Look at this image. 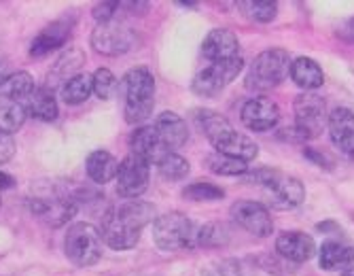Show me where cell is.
<instances>
[{
    "label": "cell",
    "mask_w": 354,
    "mask_h": 276,
    "mask_svg": "<svg viewBox=\"0 0 354 276\" xmlns=\"http://www.w3.org/2000/svg\"><path fill=\"white\" fill-rule=\"evenodd\" d=\"M232 219L238 228L257 238H268L274 232V221L270 208L254 200H238L232 206Z\"/></svg>",
    "instance_id": "7c38bea8"
},
{
    "label": "cell",
    "mask_w": 354,
    "mask_h": 276,
    "mask_svg": "<svg viewBox=\"0 0 354 276\" xmlns=\"http://www.w3.org/2000/svg\"><path fill=\"white\" fill-rule=\"evenodd\" d=\"M327 128L333 145L344 156L354 160V111L348 107H335L329 113Z\"/></svg>",
    "instance_id": "2e32d148"
},
{
    "label": "cell",
    "mask_w": 354,
    "mask_h": 276,
    "mask_svg": "<svg viewBox=\"0 0 354 276\" xmlns=\"http://www.w3.org/2000/svg\"><path fill=\"white\" fill-rule=\"evenodd\" d=\"M123 115L132 126H140L153 113L155 107V79L149 68H132L121 81Z\"/></svg>",
    "instance_id": "3957f363"
},
{
    "label": "cell",
    "mask_w": 354,
    "mask_h": 276,
    "mask_svg": "<svg viewBox=\"0 0 354 276\" xmlns=\"http://www.w3.org/2000/svg\"><path fill=\"white\" fill-rule=\"evenodd\" d=\"M21 107L26 109V115L39 121H53L57 119V100L53 89L47 85L35 87L30 94L21 100Z\"/></svg>",
    "instance_id": "44dd1931"
},
{
    "label": "cell",
    "mask_w": 354,
    "mask_h": 276,
    "mask_svg": "<svg viewBox=\"0 0 354 276\" xmlns=\"http://www.w3.org/2000/svg\"><path fill=\"white\" fill-rule=\"evenodd\" d=\"M155 132L159 134V138H162V142L166 145V149L170 153H174L176 149L185 147L187 140H189V126L187 121L172 113V111H166L162 115H157L155 119Z\"/></svg>",
    "instance_id": "d6986e66"
},
{
    "label": "cell",
    "mask_w": 354,
    "mask_h": 276,
    "mask_svg": "<svg viewBox=\"0 0 354 276\" xmlns=\"http://www.w3.org/2000/svg\"><path fill=\"white\" fill-rule=\"evenodd\" d=\"M206 164L214 174H221V176H242L248 172V162L232 158V156H223V153H216V151L206 158Z\"/></svg>",
    "instance_id": "f1b7e54d"
},
{
    "label": "cell",
    "mask_w": 354,
    "mask_h": 276,
    "mask_svg": "<svg viewBox=\"0 0 354 276\" xmlns=\"http://www.w3.org/2000/svg\"><path fill=\"white\" fill-rule=\"evenodd\" d=\"M91 89L100 100H111L117 91V79L109 68H98L91 77Z\"/></svg>",
    "instance_id": "836d02e7"
},
{
    "label": "cell",
    "mask_w": 354,
    "mask_h": 276,
    "mask_svg": "<svg viewBox=\"0 0 354 276\" xmlns=\"http://www.w3.org/2000/svg\"><path fill=\"white\" fill-rule=\"evenodd\" d=\"M337 37L344 43H354V15L350 19H346L339 28H337Z\"/></svg>",
    "instance_id": "74e56055"
},
{
    "label": "cell",
    "mask_w": 354,
    "mask_h": 276,
    "mask_svg": "<svg viewBox=\"0 0 354 276\" xmlns=\"http://www.w3.org/2000/svg\"><path fill=\"white\" fill-rule=\"evenodd\" d=\"M230 230L225 223L210 221L198 228V247H225L230 242Z\"/></svg>",
    "instance_id": "4dcf8cb0"
},
{
    "label": "cell",
    "mask_w": 354,
    "mask_h": 276,
    "mask_svg": "<svg viewBox=\"0 0 354 276\" xmlns=\"http://www.w3.org/2000/svg\"><path fill=\"white\" fill-rule=\"evenodd\" d=\"M83 62H85V57L79 49H68V53H64L55 62V66L49 71V83L51 85L59 83V87H62V83H66L71 77L79 75L77 71L83 66ZM51 85H47V87H51Z\"/></svg>",
    "instance_id": "484cf974"
},
{
    "label": "cell",
    "mask_w": 354,
    "mask_h": 276,
    "mask_svg": "<svg viewBox=\"0 0 354 276\" xmlns=\"http://www.w3.org/2000/svg\"><path fill=\"white\" fill-rule=\"evenodd\" d=\"M288 68H291V55H288V51L280 47L266 49L250 64L244 85L248 91H254L257 96H263L266 91H272L288 77Z\"/></svg>",
    "instance_id": "5b68a950"
},
{
    "label": "cell",
    "mask_w": 354,
    "mask_h": 276,
    "mask_svg": "<svg viewBox=\"0 0 354 276\" xmlns=\"http://www.w3.org/2000/svg\"><path fill=\"white\" fill-rule=\"evenodd\" d=\"M0 206H3V198H0Z\"/></svg>",
    "instance_id": "7bdbcfd3"
},
{
    "label": "cell",
    "mask_w": 354,
    "mask_h": 276,
    "mask_svg": "<svg viewBox=\"0 0 354 276\" xmlns=\"http://www.w3.org/2000/svg\"><path fill=\"white\" fill-rule=\"evenodd\" d=\"M198 124L204 132V136L208 138V142L214 147L216 153H223V156H232V158H238V160H244V162H250L259 156V147L257 142L238 132L227 117H223L214 111H200L196 115Z\"/></svg>",
    "instance_id": "7a4b0ae2"
},
{
    "label": "cell",
    "mask_w": 354,
    "mask_h": 276,
    "mask_svg": "<svg viewBox=\"0 0 354 276\" xmlns=\"http://www.w3.org/2000/svg\"><path fill=\"white\" fill-rule=\"evenodd\" d=\"M304 156H306V158H308L312 164H316V166H320V168H325V170H333V160L327 156L325 151H318V149H314V147H306Z\"/></svg>",
    "instance_id": "d590c367"
},
{
    "label": "cell",
    "mask_w": 354,
    "mask_h": 276,
    "mask_svg": "<svg viewBox=\"0 0 354 276\" xmlns=\"http://www.w3.org/2000/svg\"><path fill=\"white\" fill-rule=\"evenodd\" d=\"M276 253L291 264H306L316 255V242L306 232H280L276 238Z\"/></svg>",
    "instance_id": "9a60e30c"
},
{
    "label": "cell",
    "mask_w": 354,
    "mask_h": 276,
    "mask_svg": "<svg viewBox=\"0 0 354 276\" xmlns=\"http://www.w3.org/2000/svg\"><path fill=\"white\" fill-rule=\"evenodd\" d=\"M149 176L151 166L130 153L125 160H121L117 170V194L125 200H138L149 187Z\"/></svg>",
    "instance_id": "4fadbf2b"
},
{
    "label": "cell",
    "mask_w": 354,
    "mask_h": 276,
    "mask_svg": "<svg viewBox=\"0 0 354 276\" xmlns=\"http://www.w3.org/2000/svg\"><path fill=\"white\" fill-rule=\"evenodd\" d=\"M30 212L39 217L49 228L66 226L77 214V202L71 196L51 194V196H32L28 200Z\"/></svg>",
    "instance_id": "8fae6325"
},
{
    "label": "cell",
    "mask_w": 354,
    "mask_h": 276,
    "mask_svg": "<svg viewBox=\"0 0 354 276\" xmlns=\"http://www.w3.org/2000/svg\"><path fill=\"white\" fill-rule=\"evenodd\" d=\"M26 117L28 115H26V109L21 107V102L0 98V132H5V134L17 132L24 126Z\"/></svg>",
    "instance_id": "83f0119b"
},
{
    "label": "cell",
    "mask_w": 354,
    "mask_h": 276,
    "mask_svg": "<svg viewBox=\"0 0 354 276\" xmlns=\"http://www.w3.org/2000/svg\"><path fill=\"white\" fill-rule=\"evenodd\" d=\"M15 140L11 134H5V132H0V166L11 162V158L15 156Z\"/></svg>",
    "instance_id": "8d00e7d4"
},
{
    "label": "cell",
    "mask_w": 354,
    "mask_h": 276,
    "mask_svg": "<svg viewBox=\"0 0 354 276\" xmlns=\"http://www.w3.org/2000/svg\"><path fill=\"white\" fill-rule=\"evenodd\" d=\"M153 240L162 251H180L198 247V226L183 212L159 214L153 221Z\"/></svg>",
    "instance_id": "8992f818"
},
{
    "label": "cell",
    "mask_w": 354,
    "mask_h": 276,
    "mask_svg": "<svg viewBox=\"0 0 354 276\" xmlns=\"http://www.w3.org/2000/svg\"><path fill=\"white\" fill-rule=\"evenodd\" d=\"M121 13V3H98L93 7L91 15L98 24H111L117 19V15Z\"/></svg>",
    "instance_id": "e575fe53"
},
{
    "label": "cell",
    "mask_w": 354,
    "mask_h": 276,
    "mask_svg": "<svg viewBox=\"0 0 354 276\" xmlns=\"http://www.w3.org/2000/svg\"><path fill=\"white\" fill-rule=\"evenodd\" d=\"M342 276H354V266H350V268H346V270L342 272Z\"/></svg>",
    "instance_id": "b9f144b4"
},
{
    "label": "cell",
    "mask_w": 354,
    "mask_h": 276,
    "mask_svg": "<svg viewBox=\"0 0 354 276\" xmlns=\"http://www.w3.org/2000/svg\"><path fill=\"white\" fill-rule=\"evenodd\" d=\"M35 87H37L35 79H32V75L28 71H17V73H11L3 81V85H0V98L21 102Z\"/></svg>",
    "instance_id": "d4e9b609"
},
{
    "label": "cell",
    "mask_w": 354,
    "mask_h": 276,
    "mask_svg": "<svg viewBox=\"0 0 354 276\" xmlns=\"http://www.w3.org/2000/svg\"><path fill=\"white\" fill-rule=\"evenodd\" d=\"M288 77H291L293 83L297 87H301L304 91H314L318 87H323V83H325L323 66H320L314 57H308V55H299V57L291 59Z\"/></svg>",
    "instance_id": "7402d4cb"
},
{
    "label": "cell",
    "mask_w": 354,
    "mask_h": 276,
    "mask_svg": "<svg viewBox=\"0 0 354 276\" xmlns=\"http://www.w3.org/2000/svg\"><path fill=\"white\" fill-rule=\"evenodd\" d=\"M155 221V206L142 200H130L111 208L102 217L100 236L104 244L115 251H130L134 249L142 230Z\"/></svg>",
    "instance_id": "6da1fadb"
},
{
    "label": "cell",
    "mask_w": 354,
    "mask_h": 276,
    "mask_svg": "<svg viewBox=\"0 0 354 276\" xmlns=\"http://www.w3.org/2000/svg\"><path fill=\"white\" fill-rule=\"evenodd\" d=\"M244 71V57H232V59H223V62H210L204 71H200L191 81L193 94L200 98H216L221 91L234 83L238 75Z\"/></svg>",
    "instance_id": "9c48e42d"
},
{
    "label": "cell",
    "mask_w": 354,
    "mask_h": 276,
    "mask_svg": "<svg viewBox=\"0 0 354 276\" xmlns=\"http://www.w3.org/2000/svg\"><path fill=\"white\" fill-rule=\"evenodd\" d=\"M138 43L136 33L117 19L111 24H98L91 33V47L102 55H121L132 51Z\"/></svg>",
    "instance_id": "30bf717a"
},
{
    "label": "cell",
    "mask_w": 354,
    "mask_h": 276,
    "mask_svg": "<svg viewBox=\"0 0 354 276\" xmlns=\"http://www.w3.org/2000/svg\"><path fill=\"white\" fill-rule=\"evenodd\" d=\"M295 128L304 136V140H314L323 134L329 121L327 100L316 91H301L293 100Z\"/></svg>",
    "instance_id": "ba28073f"
},
{
    "label": "cell",
    "mask_w": 354,
    "mask_h": 276,
    "mask_svg": "<svg viewBox=\"0 0 354 276\" xmlns=\"http://www.w3.org/2000/svg\"><path fill=\"white\" fill-rule=\"evenodd\" d=\"M13 185H15V181L11 178V174H7V172H0V192L11 190Z\"/></svg>",
    "instance_id": "f35d334b"
},
{
    "label": "cell",
    "mask_w": 354,
    "mask_h": 276,
    "mask_svg": "<svg viewBox=\"0 0 354 276\" xmlns=\"http://www.w3.org/2000/svg\"><path fill=\"white\" fill-rule=\"evenodd\" d=\"M73 21H53L49 24L45 30H41V33L35 37V41H32L30 45V55L32 57H43L55 49H59L64 43L68 41V37L73 35Z\"/></svg>",
    "instance_id": "ffe728a7"
},
{
    "label": "cell",
    "mask_w": 354,
    "mask_h": 276,
    "mask_svg": "<svg viewBox=\"0 0 354 276\" xmlns=\"http://www.w3.org/2000/svg\"><path fill=\"white\" fill-rule=\"evenodd\" d=\"M354 264V244L350 242H339V240H327L318 251V266L335 272V270H346Z\"/></svg>",
    "instance_id": "603a6c76"
},
{
    "label": "cell",
    "mask_w": 354,
    "mask_h": 276,
    "mask_svg": "<svg viewBox=\"0 0 354 276\" xmlns=\"http://www.w3.org/2000/svg\"><path fill=\"white\" fill-rule=\"evenodd\" d=\"M202 276H225V274L221 270H216V268H208Z\"/></svg>",
    "instance_id": "60d3db41"
},
{
    "label": "cell",
    "mask_w": 354,
    "mask_h": 276,
    "mask_svg": "<svg viewBox=\"0 0 354 276\" xmlns=\"http://www.w3.org/2000/svg\"><path fill=\"white\" fill-rule=\"evenodd\" d=\"M242 13L257 24H270L278 15V3L274 0H244L240 3Z\"/></svg>",
    "instance_id": "f546056e"
},
{
    "label": "cell",
    "mask_w": 354,
    "mask_h": 276,
    "mask_svg": "<svg viewBox=\"0 0 354 276\" xmlns=\"http://www.w3.org/2000/svg\"><path fill=\"white\" fill-rule=\"evenodd\" d=\"M242 124L252 132H270L280 121V107L268 96H254L244 102L240 111Z\"/></svg>",
    "instance_id": "5bb4252c"
},
{
    "label": "cell",
    "mask_w": 354,
    "mask_h": 276,
    "mask_svg": "<svg viewBox=\"0 0 354 276\" xmlns=\"http://www.w3.org/2000/svg\"><path fill=\"white\" fill-rule=\"evenodd\" d=\"M91 94H93V89H91V77L89 75H83V73L71 77L66 83H62V87H59L62 100L66 102V104H71V107L83 104Z\"/></svg>",
    "instance_id": "4316f807"
},
{
    "label": "cell",
    "mask_w": 354,
    "mask_h": 276,
    "mask_svg": "<svg viewBox=\"0 0 354 276\" xmlns=\"http://www.w3.org/2000/svg\"><path fill=\"white\" fill-rule=\"evenodd\" d=\"M85 170H87V176L93 183H98V185H106V183L117 178L119 162L109 151H93V153H89V158L85 162Z\"/></svg>",
    "instance_id": "cb8c5ba5"
},
{
    "label": "cell",
    "mask_w": 354,
    "mask_h": 276,
    "mask_svg": "<svg viewBox=\"0 0 354 276\" xmlns=\"http://www.w3.org/2000/svg\"><path fill=\"white\" fill-rule=\"evenodd\" d=\"M183 198L193 200V202H214V200H223L225 192L212 183H191L183 190Z\"/></svg>",
    "instance_id": "1f68e13d"
},
{
    "label": "cell",
    "mask_w": 354,
    "mask_h": 276,
    "mask_svg": "<svg viewBox=\"0 0 354 276\" xmlns=\"http://www.w3.org/2000/svg\"><path fill=\"white\" fill-rule=\"evenodd\" d=\"M202 55L210 62H223L240 55V39L227 28H214L202 43Z\"/></svg>",
    "instance_id": "e0dca14e"
},
{
    "label": "cell",
    "mask_w": 354,
    "mask_h": 276,
    "mask_svg": "<svg viewBox=\"0 0 354 276\" xmlns=\"http://www.w3.org/2000/svg\"><path fill=\"white\" fill-rule=\"evenodd\" d=\"M252 183L261 185L266 190L268 206L274 210H295L304 204L306 200V187L297 176L284 174L278 170L261 168L254 172H246Z\"/></svg>",
    "instance_id": "277c9868"
},
{
    "label": "cell",
    "mask_w": 354,
    "mask_h": 276,
    "mask_svg": "<svg viewBox=\"0 0 354 276\" xmlns=\"http://www.w3.org/2000/svg\"><path fill=\"white\" fill-rule=\"evenodd\" d=\"M11 73H7V62H0V85H3V81L9 77Z\"/></svg>",
    "instance_id": "ab89813d"
},
{
    "label": "cell",
    "mask_w": 354,
    "mask_h": 276,
    "mask_svg": "<svg viewBox=\"0 0 354 276\" xmlns=\"http://www.w3.org/2000/svg\"><path fill=\"white\" fill-rule=\"evenodd\" d=\"M102 236L100 230L93 228L91 223H73L68 226V232L64 236V253L66 257L79 266V268H87L98 264L102 257Z\"/></svg>",
    "instance_id": "52a82bcc"
},
{
    "label": "cell",
    "mask_w": 354,
    "mask_h": 276,
    "mask_svg": "<svg viewBox=\"0 0 354 276\" xmlns=\"http://www.w3.org/2000/svg\"><path fill=\"white\" fill-rule=\"evenodd\" d=\"M157 168H159V172H162V176L168 181H180L191 170L189 162L183 156H178V153H168V156L157 164Z\"/></svg>",
    "instance_id": "d6a6232c"
},
{
    "label": "cell",
    "mask_w": 354,
    "mask_h": 276,
    "mask_svg": "<svg viewBox=\"0 0 354 276\" xmlns=\"http://www.w3.org/2000/svg\"><path fill=\"white\" fill-rule=\"evenodd\" d=\"M130 149L134 156H138L140 160H145L149 166L151 164H159L166 156H168V149L166 145L159 138V134L155 132L153 126H140L132 132L130 136Z\"/></svg>",
    "instance_id": "ac0fdd59"
}]
</instances>
